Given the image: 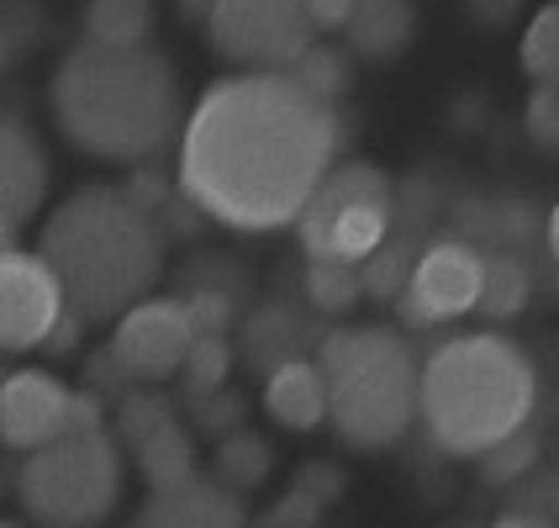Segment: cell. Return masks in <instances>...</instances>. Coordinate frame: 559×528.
Here are the masks:
<instances>
[{
    "label": "cell",
    "mask_w": 559,
    "mask_h": 528,
    "mask_svg": "<svg viewBox=\"0 0 559 528\" xmlns=\"http://www.w3.org/2000/svg\"><path fill=\"white\" fill-rule=\"evenodd\" d=\"M338 154V117L290 74H233L180 132V196L233 233L301 222Z\"/></svg>",
    "instance_id": "cell-1"
},
{
    "label": "cell",
    "mask_w": 559,
    "mask_h": 528,
    "mask_svg": "<svg viewBox=\"0 0 559 528\" xmlns=\"http://www.w3.org/2000/svg\"><path fill=\"white\" fill-rule=\"evenodd\" d=\"M53 117L80 154L148 164L186 132L180 74L158 48H106L85 37L53 69Z\"/></svg>",
    "instance_id": "cell-2"
},
{
    "label": "cell",
    "mask_w": 559,
    "mask_h": 528,
    "mask_svg": "<svg viewBox=\"0 0 559 528\" xmlns=\"http://www.w3.org/2000/svg\"><path fill=\"white\" fill-rule=\"evenodd\" d=\"M37 254L63 280L69 307L85 322L127 317L148 302L164 249H158L154 212L127 186H80L37 233Z\"/></svg>",
    "instance_id": "cell-3"
},
{
    "label": "cell",
    "mask_w": 559,
    "mask_h": 528,
    "mask_svg": "<svg viewBox=\"0 0 559 528\" xmlns=\"http://www.w3.org/2000/svg\"><path fill=\"white\" fill-rule=\"evenodd\" d=\"M538 402L533 360L501 333H465L423 360V429L443 455L480 460L523 434Z\"/></svg>",
    "instance_id": "cell-4"
},
{
    "label": "cell",
    "mask_w": 559,
    "mask_h": 528,
    "mask_svg": "<svg viewBox=\"0 0 559 528\" xmlns=\"http://www.w3.org/2000/svg\"><path fill=\"white\" fill-rule=\"evenodd\" d=\"M328 423L348 449H391L423 412V365L396 328H338L322 339Z\"/></svg>",
    "instance_id": "cell-5"
},
{
    "label": "cell",
    "mask_w": 559,
    "mask_h": 528,
    "mask_svg": "<svg viewBox=\"0 0 559 528\" xmlns=\"http://www.w3.org/2000/svg\"><path fill=\"white\" fill-rule=\"evenodd\" d=\"M16 497L43 528H95L122 497V455L106 429H63L32 449Z\"/></svg>",
    "instance_id": "cell-6"
},
{
    "label": "cell",
    "mask_w": 559,
    "mask_h": 528,
    "mask_svg": "<svg viewBox=\"0 0 559 528\" xmlns=\"http://www.w3.org/2000/svg\"><path fill=\"white\" fill-rule=\"evenodd\" d=\"M307 259L370 265L391 238V180L374 164H333L296 222Z\"/></svg>",
    "instance_id": "cell-7"
},
{
    "label": "cell",
    "mask_w": 559,
    "mask_h": 528,
    "mask_svg": "<svg viewBox=\"0 0 559 528\" xmlns=\"http://www.w3.org/2000/svg\"><path fill=\"white\" fill-rule=\"evenodd\" d=\"M212 48L249 74H285L311 48L307 0H212L206 5Z\"/></svg>",
    "instance_id": "cell-8"
},
{
    "label": "cell",
    "mask_w": 559,
    "mask_h": 528,
    "mask_svg": "<svg viewBox=\"0 0 559 528\" xmlns=\"http://www.w3.org/2000/svg\"><path fill=\"white\" fill-rule=\"evenodd\" d=\"M486 291V254L469 249L465 238H438L417 254L412 275L402 285V317L417 328L454 322L465 312H480Z\"/></svg>",
    "instance_id": "cell-9"
},
{
    "label": "cell",
    "mask_w": 559,
    "mask_h": 528,
    "mask_svg": "<svg viewBox=\"0 0 559 528\" xmlns=\"http://www.w3.org/2000/svg\"><path fill=\"white\" fill-rule=\"evenodd\" d=\"M69 312L63 280L37 249H11L0 254V343L5 354H27L53 339V328Z\"/></svg>",
    "instance_id": "cell-10"
},
{
    "label": "cell",
    "mask_w": 559,
    "mask_h": 528,
    "mask_svg": "<svg viewBox=\"0 0 559 528\" xmlns=\"http://www.w3.org/2000/svg\"><path fill=\"white\" fill-rule=\"evenodd\" d=\"M201 339L195 317L186 302H138V307L117 317V333H111V354L127 365L132 380H164V375H180L190 360V349Z\"/></svg>",
    "instance_id": "cell-11"
},
{
    "label": "cell",
    "mask_w": 559,
    "mask_h": 528,
    "mask_svg": "<svg viewBox=\"0 0 559 528\" xmlns=\"http://www.w3.org/2000/svg\"><path fill=\"white\" fill-rule=\"evenodd\" d=\"M69 412H74V391L48 371H11L0 386V434L22 455L53 444L69 429Z\"/></svg>",
    "instance_id": "cell-12"
},
{
    "label": "cell",
    "mask_w": 559,
    "mask_h": 528,
    "mask_svg": "<svg viewBox=\"0 0 559 528\" xmlns=\"http://www.w3.org/2000/svg\"><path fill=\"white\" fill-rule=\"evenodd\" d=\"M48 180H53V169H48L37 132L22 117H5L0 127V227H5V238H16L37 218Z\"/></svg>",
    "instance_id": "cell-13"
},
{
    "label": "cell",
    "mask_w": 559,
    "mask_h": 528,
    "mask_svg": "<svg viewBox=\"0 0 559 528\" xmlns=\"http://www.w3.org/2000/svg\"><path fill=\"white\" fill-rule=\"evenodd\" d=\"M132 528H249V518H243L233 486L190 476V481L164 486V492H154L143 502V513H138Z\"/></svg>",
    "instance_id": "cell-14"
},
{
    "label": "cell",
    "mask_w": 559,
    "mask_h": 528,
    "mask_svg": "<svg viewBox=\"0 0 559 528\" xmlns=\"http://www.w3.org/2000/svg\"><path fill=\"white\" fill-rule=\"evenodd\" d=\"M264 412L290 434H307L317 423H328V375H322V365L290 360V365L264 375Z\"/></svg>",
    "instance_id": "cell-15"
},
{
    "label": "cell",
    "mask_w": 559,
    "mask_h": 528,
    "mask_svg": "<svg viewBox=\"0 0 559 528\" xmlns=\"http://www.w3.org/2000/svg\"><path fill=\"white\" fill-rule=\"evenodd\" d=\"M307 343V328H301V317L290 307H259L249 317V328H243V349H249V365L253 371H280V365H290V360H301L296 349Z\"/></svg>",
    "instance_id": "cell-16"
},
{
    "label": "cell",
    "mask_w": 559,
    "mask_h": 528,
    "mask_svg": "<svg viewBox=\"0 0 559 528\" xmlns=\"http://www.w3.org/2000/svg\"><path fill=\"white\" fill-rule=\"evenodd\" d=\"M412 37V0H359L348 22V48L365 59H391Z\"/></svg>",
    "instance_id": "cell-17"
},
{
    "label": "cell",
    "mask_w": 559,
    "mask_h": 528,
    "mask_svg": "<svg viewBox=\"0 0 559 528\" xmlns=\"http://www.w3.org/2000/svg\"><path fill=\"white\" fill-rule=\"evenodd\" d=\"M85 37L106 48H148V0H91Z\"/></svg>",
    "instance_id": "cell-18"
},
{
    "label": "cell",
    "mask_w": 559,
    "mask_h": 528,
    "mask_svg": "<svg viewBox=\"0 0 559 528\" xmlns=\"http://www.w3.org/2000/svg\"><path fill=\"white\" fill-rule=\"evenodd\" d=\"M138 470H143V481L164 492V486H180L195 476V449H190V434L180 423H169L164 434H154L143 449H138Z\"/></svg>",
    "instance_id": "cell-19"
},
{
    "label": "cell",
    "mask_w": 559,
    "mask_h": 528,
    "mask_svg": "<svg viewBox=\"0 0 559 528\" xmlns=\"http://www.w3.org/2000/svg\"><path fill=\"white\" fill-rule=\"evenodd\" d=\"M270 460H275L270 438L238 429V434L222 438V449H217V481L222 486H233V492H253V486L270 476Z\"/></svg>",
    "instance_id": "cell-20"
},
{
    "label": "cell",
    "mask_w": 559,
    "mask_h": 528,
    "mask_svg": "<svg viewBox=\"0 0 559 528\" xmlns=\"http://www.w3.org/2000/svg\"><path fill=\"white\" fill-rule=\"evenodd\" d=\"M365 270L359 265H343V259H311L307 265V302L317 312H348L365 296Z\"/></svg>",
    "instance_id": "cell-21"
},
{
    "label": "cell",
    "mask_w": 559,
    "mask_h": 528,
    "mask_svg": "<svg viewBox=\"0 0 559 528\" xmlns=\"http://www.w3.org/2000/svg\"><path fill=\"white\" fill-rule=\"evenodd\" d=\"M169 423H175V402L158 397V391H127L122 402H117V438H122L132 455L154 434H164Z\"/></svg>",
    "instance_id": "cell-22"
},
{
    "label": "cell",
    "mask_w": 559,
    "mask_h": 528,
    "mask_svg": "<svg viewBox=\"0 0 559 528\" xmlns=\"http://www.w3.org/2000/svg\"><path fill=\"white\" fill-rule=\"evenodd\" d=\"M523 74L533 85H559V0L538 5L523 27Z\"/></svg>",
    "instance_id": "cell-23"
},
{
    "label": "cell",
    "mask_w": 559,
    "mask_h": 528,
    "mask_svg": "<svg viewBox=\"0 0 559 528\" xmlns=\"http://www.w3.org/2000/svg\"><path fill=\"white\" fill-rule=\"evenodd\" d=\"M528 302V270L512 254H491L486 259V291H480V312L486 317H512Z\"/></svg>",
    "instance_id": "cell-24"
},
{
    "label": "cell",
    "mask_w": 559,
    "mask_h": 528,
    "mask_svg": "<svg viewBox=\"0 0 559 528\" xmlns=\"http://www.w3.org/2000/svg\"><path fill=\"white\" fill-rule=\"evenodd\" d=\"M227 371H233V349H227V339H222V333H201L195 349H190L186 371H180V380H186V391L195 402H206V397H217V386L227 380Z\"/></svg>",
    "instance_id": "cell-25"
},
{
    "label": "cell",
    "mask_w": 559,
    "mask_h": 528,
    "mask_svg": "<svg viewBox=\"0 0 559 528\" xmlns=\"http://www.w3.org/2000/svg\"><path fill=\"white\" fill-rule=\"evenodd\" d=\"M285 74H290L301 91L317 95V101H328V106H333L343 95V85H348V63H343V54L338 48H317V43H311L307 54L296 59V69H285Z\"/></svg>",
    "instance_id": "cell-26"
},
{
    "label": "cell",
    "mask_w": 559,
    "mask_h": 528,
    "mask_svg": "<svg viewBox=\"0 0 559 528\" xmlns=\"http://www.w3.org/2000/svg\"><path fill=\"white\" fill-rule=\"evenodd\" d=\"M533 460H538V438L523 429V434L501 438L491 455H480V476L491 481V486H507V481H518V476H528Z\"/></svg>",
    "instance_id": "cell-27"
},
{
    "label": "cell",
    "mask_w": 559,
    "mask_h": 528,
    "mask_svg": "<svg viewBox=\"0 0 559 528\" xmlns=\"http://www.w3.org/2000/svg\"><path fill=\"white\" fill-rule=\"evenodd\" d=\"M186 307L201 333H227V322L238 317V296L233 291H212V285H195L186 296Z\"/></svg>",
    "instance_id": "cell-28"
},
{
    "label": "cell",
    "mask_w": 559,
    "mask_h": 528,
    "mask_svg": "<svg viewBox=\"0 0 559 528\" xmlns=\"http://www.w3.org/2000/svg\"><path fill=\"white\" fill-rule=\"evenodd\" d=\"M528 132L538 143H559V85H538L528 101Z\"/></svg>",
    "instance_id": "cell-29"
},
{
    "label": "cell",
    "mask_w": 559,
    "mask_h": 528,
    "mask_svg": "<svg viewBox=\"0 0 559 528\" xmlns=\"http://www.w3.org/2000/svg\"><path fill=\"white\" fill-rule=\"evenodd\" d=\"M270 518H275L270 528H311L317 518H322V502L311 497V492H301V486H290V497L280 502Z\"/></svg>",
    "instance_id": "cell-30"
},
{
    "label": "cell",
    "mask_w": 559,
    "mask_h": 528,
    "mask_svg": "<svg viewBox=\"0 0 559 528\" xmlns=\"http://www.w3.org/2000/svg\"><path fill=\"white\" fill-rule=\"evenodd\" d=\"M354 11H359V0H307V16L317 32H348Z\"/></svg>",
    "instance_id": "cell-31"
},
{
    "label": "cell",
    "mask_w": 559,
    "mask_h": 528,
    "mask_svg": "<svg viewBox=\"0 0 559 528\" xmlns=\"http://www.w3.org/2000/svg\"><path fill=\"white\" fill-rule=\"evenodd\" d=\"M296 486H301V492H311L317 502H333L343 492V470L338 466H307Z\"/></svg>",
    "instance_id": "cell-32"
},
{
    "label": "cell",
    "mask_w": 559,
    "mask_h": 528,
    "mask_svg": "<svg viewBox=\"0 0 559 528\" xmlns=\"http://www.w3.org/2000/svg\"><path fill=\"white\" fill-rule=\"evenodd\" d=\"M491 528H555V524H549L544 513H501Z\"/></svg>",
    "instance_id": "cell-33"
},
{
    "label": "cell",
    "mask_w": 559,
    "mask_h": 528,
    "mask_svg": "<svg viewBox=\"0 0 559 528\" xmlns=\"http://www.w3.org/2000/svg\"><path fill=\"white\" fill-rule=\"evenodd\" d=\"M549 249H555V259H559V207L549 212Z\"/></svg>",
    "instance_id": "cell-34"
}]
</instances>
